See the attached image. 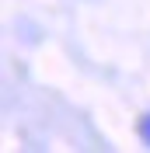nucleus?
<instances>
[{"label":"nucleus","mask_w":150,"mask_h":153,"mask_svg":"<svg viewBox=\"0 0 150 153\" xmlns=\"http://www.w3.org/2000/svg\"><path fill=\"white\" fill-rule=\"evenodd\" d=\"M136 132H140V139L150 146V115H140V122H136Z\"/></svg>","instance_id":"f257e3e1"}]
</instances>
